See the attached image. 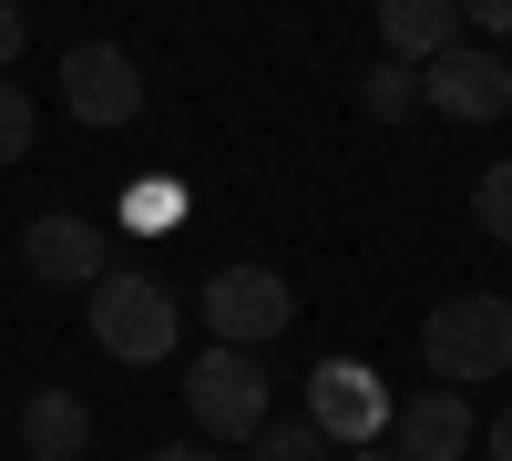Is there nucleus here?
<instances>
[{"instance_id": "nucleus-6", "label": "nucleus", "mask_w": 512, "mask_h": 461, "mask_svg": "<svg viewBox=\"0 0 512 461\" xmlns=\"http://www.w3.org/2000/svg\"><path fill=\"white\" fill-rule=\"evenodd\" d=\"M420 103L451 113V123H502L512 113V72L492 41H441L431 62H420Z\"/></svg>"}, {"instance_id": "nucleus-3", "label": "nucleus", "mask_w": 512, "mask_h": 461, "mask_svg": "<svg viewBox=\"0 0 512 461\" xmlns=\"http://www.w3.org/2000/svg\"><path fill=\"white\" fill-rule=\"evenodd\" d=\"M267 369H256V349H195L185 359V410H195V431L205 441H256V431H267Z\"/></svg>"}, {"instance_id": "nucleus-8", "label": "nucleus", "mask_w": 512, "mask_h": 461, "mask_svg": "<svg viewBox=\"0 0 512 461\" xmlns=\"http://www.w3.org/2000/svg\"><path fill=\"white\" fill-rule=\"evenodd\" d=\"M390 410H400V400L379 390L359 359H318V369H308V421H318L328 441H349V451H359V441H390Z\"/></svg>"}, {"instance_id": "nucleus-14", "label": "nucleus", "mask_w": 512, "mask_h": 461, "mask_svg": "<svg viewBox=\"0 0 512 461\" xmlns=\"http://www.w3.org/2000/svg\"><path fill=\"white\" fill-rule=\"evenodd\" d=\"M472 226H482L492 246H512V154L482 164V185H472Z\"/></svg>"}, {"instance_id": "nucleus-9", "label": "nucleus", "mask_w": 512, "mask_h": 461, "mask_svg": "<svg viewBox=\"0 0 512 461\" xmlns=\"http://www.w3.org/2000/svg\"><path fill=\"white\" fill-rule=\"evenodd\" d=\"M390 451L400 461H472L482 451V421H472V400H461L451 380H431V390H410L390 410Z\"/></svg>"}, {"instance_id": "nucleus-10", "label": "nucleus", "mask_w": 512, "mask_h": 461, "mask_svg": "<svg viewBox=\"0 0 512 461\" xmlns=\"http://www.w3.org/2000/svg\"><path fill=\"white\" fill-rule=\"evenodd\" d=\"M21 441H31V461H93V400L82 390H31Z\"/></svg>"}, {"instance_id": "nucleus-18", "label": "nucleus", "mask_w": 512, "mask_h": 461, "mask_svg": "<svg viewBox=\"0 0 512 461\" xmlns=\"http://www.w3.org/2000/svg\"><path fill=\"white\" fill-rule=\"evenodd\" d=\"M492 461H512V400L492 410Z\"/></svg>"}, {"instance_id": "nucleus-11", "label": "nucleus", "mask_w": 512, "mask_h": 461, "mask_svg": "<svg viewBox=\"0 0 512 461\" xmlns=\"http://www.w3.org/2000/svg\"><path fill=\"white\" fill-rule=\"evenodd\" d=\"M369 11H379L390 62H431L441 41H461V0H369Z\"/></svg>"}, {"instance_id": "nucleus-19", "label": "nucleus", "mask_w": 512, "mask_h": 461, "mask_svg": "<svg viewBox=\"0 0 512 461\" xmlns=\"http://www.w3.org/2000/svg\"><path fill=\"white\" fill-rule=\"evenodd\" d=\"M338 461H400V451L390 441H359V451H338Z\"/></svg>"}, {"instance_id": "nucleus-1", "label": "nucleus", "mask_w": 512, "mask_h": 461, "mask_svg": "<svg viewBox=\"0 0 512 461\" xmlns=\"http://www.w3.org/2000/svg\"><path fill=\"white\" fill-rule=\"evenodd\" d=\"M82 318H93L103 359H123V369L175 359V339H185L175 287H164V277H144V267H113V277H93V287H82Z\"/></svg>"}, {"instance_id": "nucleus-5", "label": "nucleus", "mask_w": 512, "mask_h": 461, "mask_svg": "<svg viewBox=\"0 0 512 461\" xmlns=\"http://www.w3.org/2000/svg\"><path fill=\"white\" fill-rule=\"evenodd\" d=\"M62 113L93 123V134H123V123L144 113V72L123 41H72L62 52Z\"/></svg>"}, {"instance_id": "nucleus-13", "label": "nucleus", "mask_w": 512, "mask_h": 461, "mask_svg": "<svg viewBox=\"0 0 512 461\" xmlns=\"http://www.w3.org/2000/svg\"><path fill=\"white\" fill-rule=\"evenodd\" d=\"M410 93H420V62H379V72L359 82V113H369V123H400Z\"/></svg>"}, {"instance_id": "nucleus-7", "label": "nucleus", "mask_w": 512, "mask_h": 461, "mask_svg": "<svg viewBox=\"0 0 512 461\" xmlns=\"http://www.w3.org/2000/svg\"><path fill=\"white\" fill-rule=\"evenodd\" d=\"M21 267H31L41 287H93V277H113V226H103V216H72V205H52V216L21 226Z\"/></svg>"}, {"instance_id": "nucleus-16", "label": "nucleus", "mask_w": 512, "mask_h": 461, "mask_svg": "<svg viewBox=\"0 0 512 461\" xmlns=\"http://www.w3.org/2000/svg\"><path fill=\"white\" fill-rule=\"evenodd\" d=\"M461 31H482V41H512V0H461Z\"/></svg>"}, {"instance_id": "nucleus-17", "label": "nucleus", "mask_w": 512, "mask_h": 461, "mask_svg": "<svg viewBox=\"0 0 512 461\" xmlns=\"http://www.w3.org/2000/svg\"><path fill=\"white\" fill-rule=\"evenodd\" d=\"M21 41H31V11H21V0H0V72L21 62Z\"/></svg>"}, {"instance_id": "nucleus-12", "label": "nucleus", "mask_w": 512, "mask_h": 461, "mask_svg": "<svg viewBox=\"0 0 512 461\" xmlns=\"http://www.w3.org/2000/svg\"><path fill=\"white\" fill-rule=\"evenodd\" d=\"M246 461H338V451H328L318 421H267V431L246 441Z\"/></svg>"}, {"instance_id": "nucleus-4", "label": "nucleus", "mask_w": 512, "mask_h": 461, "mask_svg": "<svg viewBox=\"0 0 512 461\" xmlns=\"http://www.w3.org/2000/svg\"><path fill=\"white\" fill-rule=\"evenodd\" d=\"M195 318L216 328L226 349H267V339L297 328V298H287L277 267H216V277H205V298H195Z\"/></svg>"}, {"instance_id": "nucleus-2", "label": "nucleus", "mask_w": 512, "mask_h": 461, "mask_svg": "<svg viewBox=\"0 0 512 461\" xmlns=\"http://www.w3.org/2000/svg\"><path fill=\"white\" fill-rule=\"evenodd\" d=\"M420 359H431V380L472 390V380H502L512 369V298H441L431 318H420Z\"/></svg>"}, {"instance_id": "nucleus-15", "label": "nucleus", "mask_w": 512, "mask_h": 461, "mask_svg": "<svg viewBox=\"0 0 512 461\" xmlns=\"http://www.w3.org/2000/svg\"><path fill=\"white\" fill-rule=\"evenodd\" d=\"M31 134H41V113H31V93H21V82L0 72V164H21V154H31Z\"/></svg>"}]
</instances>
